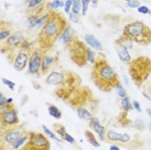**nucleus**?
Here are the masks:
<instances>
[{"label": "nucleus", "mask_w": 151, "mask_h": 150, "mask_svg": "<svg viewBox=\"0 0 151 150\" xmlns=\"http://www.w3.org/2000/svg\"><path fill=\"white\" fill-rule=\"evenodd\" d=\"M63 80H64V76L62 74L57 72H54L48 76L47 82L50 85H57L61 83Z\"/></svg>", "instance_id": "nucleus-11"}, {"label": "nucleus", "mask_w": 151, "mask_h": 150, "mask_svg": "<svg viewBox=\"0 0 151 150\" xmlns=\"http://www.w3.org/2000/svg\"><path fill=\"white\" fill-rule=\"evenodd\" d=\"M2 119L4 122L8 124H13L18 122V116L14 110H10L4 113Z\"/></svg>", "instance_id": "nucleus-9"}, {"label": "nucleus", "mask_w": 151, "mask_h": 150, "mask_svg": "<svg viewBox=\"0 0 151 150\" xmlns=\"http://www.w3.org/2000/svg\"><path fill=\"white\" fill-rule=\"evenodd\" d=\"M133 107L136 109V110L138 111V112L141 113L142 111L141 108V106H140V104L138 102H137V101H134L133 102Z\"/></svg>", "instance_id": "nucleus-34"}, {"label": "nucleus", "mask_w": 151, "mask_h": 150, "mask_svg": "<svg viewBox=\"0 0 151 150\" xmlns=\"http://www.w3.org/2000/svg\"><path fill=\"white\" fill-rule=\"evenodd\" d=\"M81 7V0H72V13L78 15Z\"/></svg>", "instance_id": "nucleus-17"}, {"label": "nucleus", "mask_w": 151, "mask_h": 150, "mask_svg": "<svg viewBox=\"0 0 151 150\" xmlns=\"http://www.w3.org/2000/svg\"><path fill=\"white\" fill-rule=\"evenodd\" d=\"M64 24L65 22L58 18L50 20L41 31L40 35V39L47 44L54 41L61 32Z\"/></svg>", "instance_id": "nucleus-4"}, {"label": "nucleus", "mask_w": 151, "mask_h": 150, "mask_svg": "<svg viewBox=\"0 0 151 150\" xmlns=\"http://www.w3.org/2000/svg\"><path fill=\"white\" fill-rule=\"evenodd\" d=\"M91 0H81V4H82V15L85 16L88 11L89 8V4Z\"/></svg>", "instance_id": "nucleus-23"}, {"label": "nucleus", "mask_w": 151, "mask_h": 150, "mask_svg": "<svg viewBox=\"0 0 151 150\" xmlns=\"http://www.w3.org/2000/svg\"><path fill=\"white\" fill-rule=\"evenodd\" d=\"M52 58H51L50 56H45L44 57L43 62H42V70H46L48 67L50 66V65L52 63Z\"/></svg>", "instance_id": "nucleus-20"}, {"label": "nucleus", "mask_w": 151, "mask_h": 150, "mask_svg": "<svg viewBox=\"0 0 151 150\" xmlns=\"http://www.w3.org/2000/svg\"><path fill=\"white\" fill-rule=\"evenodd\" d=\"M72 4V0H67L65 3V7H64V10L66 13H69L70 12V9L71 6Z\"/></svg>", "instance_id": "nucleus-28"}, {"label": "nucleus", "mask_w": 151, "mask_h": 150, "mask_svg": "<svg viewBox=\"0 0 151 150\" xmlns=\"http://www.w3.org/2000/svg\"><path fill=\"white\" fill-rule=\"evenodd\" d=\"M107 137L109 140L114 141V142H121V143H128L130 140L131 138L128 134H119L116 131L110 130L107 134Z\"/></svg>", "instance_id": "nucleus-6"}, {"label": "nucleus", "mask_w": 151, "mask_h": 150, "mask_svg": "<svg viewBox=\"0 0 151 150\" xmlns=\"http://www.w3.org/2000/svg\"><path fill=\"white\" fill-rule=\"evenodd\" d=\"M93 78L96 84L104 90H110L120 84L116 73L105 60H100L96 64Z\"/></svg>", "instance_id": "nucleus-1"}, {"label": "nucleus", "mask_w": 151, "mask_h": 150, "mask_svg": "<svg viewBox=\"0 0 151 150\" xmlns=\"http://www.w3.org/2000/svg\"><path fill=\"white\" fill-rule=\"evenodd\" d=\"M27 60H28V56L26 53L21 52V53L18 54L16 58V60H15V68L18 71H22L26 66Z\"/></svg>", "instance_id": "nucleus-8"}, {"label": "nucleus", "mask_w": 151, "mask_h": 150, "mask_svg": "<svg viewBox=\"0 0 151 150\" xmlns=\"http://www.w3.org/2000/svg\"><path fill=\"white\" fill-rule=\"evenodd\" d=\"M121 104H122V107H123V109H124L125 111H128L131 110V109H132V104H131V103H130V100H129L128 97H124V98H123V99H122Z\"/></svg>", "instance_id": "nucleus-19"}, {"label": "nucleus", "mask_w": 151, "mask_h": 150, "mask_svg": "<svg viewBox=\"0 0 151 150\" xmlns=\"http://www.w3.org/2000/svg\"><path fill=\"white\" fill-rule=\"evenodd\" d=\"M63 5H64V3H63L62 1H59V0H56L55 1H54V2L52 4V7L57 8L59 7V6H62Z\"/></svg>", "instance_id": "nucleus-33"}, {"label": "nucleus", "mask_w": 151, "mask_h": 150, "mask_svg": "<svg viewBox=\"0 0 151 150\" xmlns=\"http://www.w3.org/2000/svg\"><path fill=\"white\" fill-rule=\"evenodd\" d=\"M43 129H44V131H45V133H46V134L48 135V136H50V137L52 138V139H54V140H57V142H61V141L57 137V136H55V135H54L53 133H52V131H51L50 129H48V128L46 126H45V125H43Z\"/></svg>", "instance_id": "nucleus-21"}, {"label": "nucleus", "mask_w": 151, "mask_h": 150, "mask_svg": "<svg viewBox=\"0 0 151 150\" xmlns=\"http://www.w3.org/2000/svg\"><path fill=\"white\" fill-rule=\"evenodd\" d=\"M85 40L86 43L89 44L90 46L92 47L93 48L97 50H102V46L101 43L95 36H92V35H86Z\"/></svg>", "instance_id": "nucleus-13"}, {"label": "nucleus", "mask_w": 151, "mask_h": 150, "mask_svg": "<svg viewBox=\"0 0 151 150\" xmlns=\"http://www.w3.org/2000/svg\"><path fill=\"white\" fill-rule=\"evenodd\" d=\"M109 150H120L119 147L117 146H115V145H112L109 148Z\"/></svg>", "instance_id": "nucleus-37"}, {"label": "nucleus", "mask_w": 151, "mask_h": 150, "mask_svg": "<svg viewBox=\"0 0 151 150\" xmlns=\"http://www.w3.org/2000/svg\"><path fill=\"white\" fill-rule=\"evenodd\" d=\"M143 95L144 97H146V98H147L148 99H149V100H150V97H148V95H146V94H145V93H143Z\"/></svg>", "instance_id": "nucleus-38"}, {"label": "nucleus", "mask_w": 151, "mask_h": 150, "mask_svg": "<svg viewBox=\"0 0 151 150\" xmlns=\"http://www.w3.org/2000/svg\"><path fill=\"white\" fill-rule=\"evenodd\" d=\"M20 138H22V133L20 131H11L5 136V140L10 144H14Z\"/></svg>", "instance_id": "nucleus-12"}, {"label": "nucleus", "mask_w": 151, "mask_h": 150, "mask_svg": "<svg viewBox=\"0 0 151 150\" xmlns=\"http://www.w3.org/2000/svg\"><path fill=\"white\" fill-rule=\"evenodd\" d=\"M40 60L41 58L38 52H34L29 63V70L31 73H36L38 71L40 66Z\"/></svg>", "instance_id": "nucleus-7"}, {"label": "nucleus", "mask_w": 151, "mask_h": 150, "mask_svg": "<svg viewBox=\"0 0 151 150\" xmlns=\"http://www.w3.org/2000/svg\"><path fill=\"white\" fill-rule=\"evenodd\" d=\"M2 81L3 83H4L5 85H6L10 89H11V90H13V89H14V86H15V83H13V82H12L11 81H9L8 80V79H5V78H3L2 79Z\"/></svg>", "instance_id": "nucleus-26"}, {"label": "nucleus", "mask_w": 151, "mask_h": 150, "mask_svg": "<svg viewBox=\"0 0 151 150\" xmlns=\"http://www.w3.org/2000/svg\"><path fill=\"white\" fill-rule=\"evenodd\" d=\"M146 111H147V112H148V113L149 114V115L151 116V111L150 110V109H147Z\"/></svg>", "instance_id": "nucleus-39"}, {"label": "nucleus", "mask_w": 151, "mask_h": 150, "mask_svg": "<svg viewBox=\"0 0 151 150\" xmlns=\"http://www.w3.org/2000/svg\"><path fill=\"white\" fill-rule=\"evenodd\" d=\"M150 128H151V122H150Z\"/></svg>", "instance_id": "nucleus-41"}, {"label": "nucleus", "mask_w": 151, "mask_h": 150, "mask_svg": "<svg viewBox=\"0 0 151 150\" xmlns=\"http://www.w3.org/2000/svg\"><path fill=\"white\" fill-rule=\"evenodd\" d=\"M123 35L128 39L139 43L148 44L151 42V30L139 21L127 24L123 30Z\"/></svg>", "instance_id": "nucleus-2"}, {"label": "nucleus", "mask_w": 151, "mask_h": 150, "mask_svg": "<svg viewBox=\"0 0 151 150\" xmlns=\"http://www.w3.org/2000/svg\"><path fill=\"white\" fill-rule=\"evenodd\" d=\"M27 138L26 136L20 138L18 141H16V142L13 144V148H14V149H18V148L20 147L25 143V141L27 140Z\"/></svg>", "instance_id": "nucleus-22"}, {"label": "nucleus", "mask_w": 151, "mask_h": 150, "mask_svg": "<svg viewBox=\"0 0 151 150\" xmlns=\"http://www.w3.org/2000/svg\"><path fill=\"white\" fill-rule=\"evenodd\" d=\"M86 136H87L88 140H89V143L92 145L93 146H94L95 147H100V143L96 140V139L95 138L94 136L91 134L90 131H87L86 132Z\"/></svg>", "instance_id": "nucleus-18"}, {"label": "nucleus", "mask_w": 151, "mask_h": 150, "mask_svg": "<svg viewBox=\"0 0 151 150\" xmlns=\"http://www.w3.org/2000/svg\"><path fill=\"white\" fill-rule=\"evenodd\" d=\"M77 115L79 118L85 119H92L93 117L91 114L86 109H77Z\"/></svg>", "instance_id": "nucleus-15"}, {"label": "nucleus", "mask_w": 151, "mask_h": 150, "mask_svg": "<svg viewBox=\"0 0 151 150\" xmlns=\"http://www.w3.org/2000/svg\"><path fill=\"white\" fill-rule=\"evenodd\" d=\"M116 90L117 93L119 95V97H122V98H124V97H126V92H125V89L123 88V87L120 84H119L118 86H116Z\"/></svg>", "instance_id": "nucleus-24"}, {"label": "nucleus", "mask_w": 151, "mask_h": 150, "mask_svg": "<svg viewBox=\"0 0 151 150\" xmlns=\"http://www.w3.org/2000/svg\"><path fill=\"white\" fill-rule=\"evenodd\" d=\"M138 12L142 13V14H148V13H150V10L147 6H141L138 8Z\"/></svg>", "instance_id": "nucleus-29"}, {"label": "nucleus", "mask_w": 151, "mask_h": 150, "mask_svg": "<svg viewBox=\"0 0 151 150\" xmlns=\"http://www.w3.org/2000/svg\"><path fill=\"white\" fill-rule=\"evenodd\" d=\"M0 97H1V106H3V104L4 105V104L6 102H7V99L5 98L4 97H3V95H0Z\"/></svg>", "instance_id": "nucleus-36"}, {"label": "nucleus", "mask_w": 151, "mask_h": 150, "mask_svg": "<svg viewBox=\"0 0 151 150\" xmlns=\"http://www.w3.org/2000/svg\"><path fill=\"white\" fill-rule=\"evenodd\" d=\"M91 120H92V123H91V124H92V126L93 129H94V131L98 134V136H99L100 139L103 140L104 139V136H105L104 126L100 125L99 121H98L96 118H93Z\"/></svg>", "instance_id": "nucleus-14"}, {"label": "nucleus", "mask_w": 151, "mask_h": 150, "mask_svg": "<svg viewBox=\"0 0 151 150\" xmlns=\"http://www.w3.org/2000/svg\"><path fill=\"white\" fill-rule=\"evenodd\" d=\"M43 0H31L29 3V7H34V6H37V5L41 3Z\"/></svg>", "instance_id": "nucleus-32"}, {"label": "nucleus", "mask_w": 151, "mask_h": 150, "mask_svg": "<svg viewBox=\"0 0 151 150\" xmlns=\"http://www.w3.org/2000/svg\"><path fill=\"white\" fill-rule=\"evenodd\" d=\"M117 52H118V57L122 61L129 62L131 60V56L129 53L128 49L124 45H120L117 48Z\"/></svg>", "instance_id": "nucleus-10"}, {"label": "nucleus", "mask_w": 151, "mask_h": 150, "mask_svg": "<svg viewBox=\"0 0 151 150\" xmlns=\"http://www.w3.org/2000/svg\"><path fill=\"white\" fill-rule=\"evenodd\" d=\"M62 40L64 43H68L70 39V28H67L64 31V34L62 36Z\"/></svg>", "instance_id": "nucleus-25"}, {"label": "nucleus", "mask_w": 151, "mask_h": 150, "mask_svg": "<svg viewBox=\"0 0 151 150\" xmlns=\"http://www.w3.org/2000/svg\"><path fill=\"white\" fill-rule=\"evenodd\" d=\"M128 6L130 8H137L139 7V2L136 0H134V1H130L128 2Z\"/></svg>", "instance_id": "nucleus-31"}, {"label": "nucleus", "mask_w": 151, "mask_h": 150, "mask_svg": "<svg viewBox=\"0 0 151 150\" xmlns=\"http://www.w3.org/2000/svg\"><path fill=\"white\" fill-rule=\"evenodd\" d=\"M48 111L50 115L56 119H59L61 117V111L55 106H50L48 108Z\"/></svg>", "instance_id": "nucleus-16"}, {"label": "nucleus", "mask_w": 151, "mask_h": 150, "mask_svg": "<svg viewBox=\"0 0 151 150\" xmlns=\"http://www.w3.org/2000/svg\"><path fill=\"white\" fill-rule=\"evenodd\" d=\"M127 1H128V2H129V1H132V0H126Z\"/></svg>", "instance_id": "nucleus-40"}, {"label": "nucleus", "mask_w": 151, "mask_h": 150, "mask_svg": "<svg viewBox=\"0 0 151 150\" xmlns=\"http://www.w3.org/2000/svg\"><path fill=\"white\" fill-rule=\"evenodd\" d=\"M64 139H65V140L67 141L68 143H70V144H72V143H74V138H72V136H70V135H69L68 134H67V133H66L65 135H64Z\"/></svg>", "instance_id": "nucleus-30"}, {"label": "nucleus", "mask_w": 151, "mask_h": 150, "mask_svg": "<svg viewBox=\"0 0 151 150\" xmlns=\"http://www.w3.org/2000/svg\"><path fill=\"white\" fill-rule=\"evenodd\" d=\"M151 72V60L147 57L140 56L132 62L130 73L136 83H141Z\"/></svg>", "instance_id": "nucleus-3"}, {"label": "nucleus", "mask_w": 151, "mask_h": 150, "mask_svg": "<svg viewBox=\"0 0 151 150\" xmlns=\"http://www.w3.org/2000/svg\"><path fill=\"white\" fill-rule=\"evenodd\" d=\"M29 149L31 150H48L49 142L47 138L41 134H32L29 143Z\"/></svg>", "instance_id": "nucleus-5"}, {"label": "nucleus", "mask_w": 151, "mask_h": 150, "mask_svg": "<svg viewBox=\"0 0 151 150\" xmlns=\"http://www.w3.org/2000/svg\"><path fill=\"white\" fill-rule=\"evenodd\" d=\"M9 35V31H1V33H0V38H1V40L4 39V38H6V37H8Z\"/></svg>", "instance_id": "nucleus-35"}, {"label": "nucleus", "mask_w": 151, "mask_h": 150, "mask_svg": "<svg viewBox=\"0 0 151 150\" xmlns=\"http://www.w3.org/2000/svg\"><path fill=\"white\" fill-rule=\"evenodd\" d=\"M86 54H87V59L90 63H94V54L93 52L91 51V50H87V52H86Z\"/></svg>", "instance_id": "nucleus-27"}]
</instances>
